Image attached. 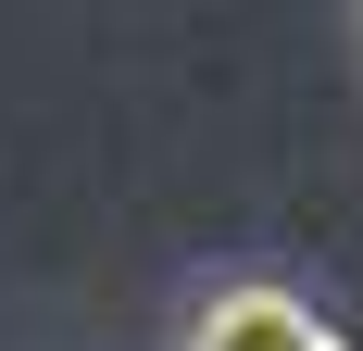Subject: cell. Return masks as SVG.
Masks as SVG:
<instances>
[{
  "label": "cell",
  "instance_id": "cell-1",
  "mask_svg": "<svg viewBox=\"0 0 363 351\" xmlns=\"http://www.w3.org/2000/svg\"><path fill=\"white\" fill-rule=\"evenodd\" d=\"M188 351H351L301 288H276V276H238V288H213L201 301V326H188Z\"/></svg>",
  "mask_w": 363,
  "mask_h": 351
}]
</instances>
